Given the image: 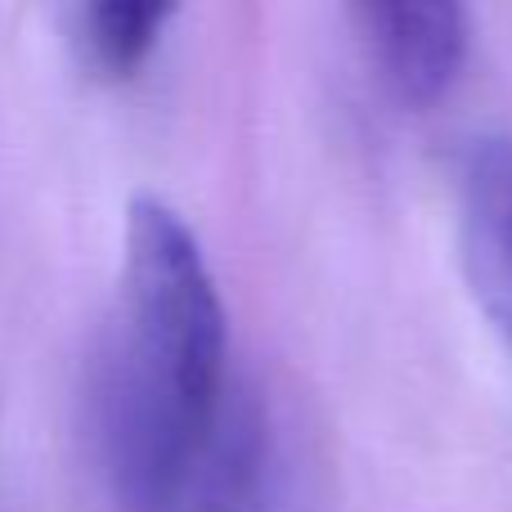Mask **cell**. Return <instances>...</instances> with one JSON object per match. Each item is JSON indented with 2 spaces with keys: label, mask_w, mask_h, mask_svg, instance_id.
<instances>
[{
  "label": "cell",
  "mask_w": 512,
  "mask_h": 512,
  "mask_svg": "<svg viewBox=\"0 0 512 512\" xmlns=\"http://www.w3.org/2000/svg\"><path fill=\"white\" fill-rule=\"evenodd\" d=\"M239 391L230 315L203 243L171 203L135 194L86 382V441L113 512L176 504Z\"/></svg>",
  "instance_id": "6da1fadb"
},
{
  "label": "cell",
  "mask_w": 512,
  "mask_h": 512,
  "mask_svg": "<svg viewBox=\"0 0 512 512\" xmlns=\"http://www.w3.org/2000/svg\"><path fill=\"white\" fill-rule=\"evenodd\" d=\"M382 86L409 108H427L468 63V9L450 0H373L355 9Z\"/></svg>",
  "instance_id": "7a4b0ae2"
},
{
  "label": "cell",
  "mask_w": 512,
  "mask_h": 512,
  "mask_svg": "<svg viewBox=\"0 0 512 512\" xmlns=\"http://www.w3.org/2000/svg\"><path fill=\"white\" fill-rule=\"evenodd\" d=\"M167 512H292L288 468L261 391L243 382L221 436Z\"/></svg>",
  "instance_id": "3957f363"
},
{
  "label": "cell",
  "mask_w": 512,
  "mask_h": 512,
  "mask_svg": "<svg viewBox=\"0 0 512 512\" xmlns=\"http://www.w3.org/2000/svg\"><path fill=\"white\" fill-rule=\"evenodd\" d=\"M459 256L472 297L512 337V135H481L463 153Z\"/></svg>",
  "instance_id": "277c9868"
},
{
  "label": "cell",
  "mask_w": 512,
  "mask_h": 512,
  "mask_svg": "<svg viewBox=\"0 0 512 512\" xmlns=\"http://www.w3.org/2000/svg\"><path fill=\"white\" fill-rule=\"evenodd\" d=\"M176 18V5L144 0H86L72 14V41L95 77H131L153 54L162 27Z\"/></svg>",
  "instance_id": "5b68a950"
}]
</instances>
